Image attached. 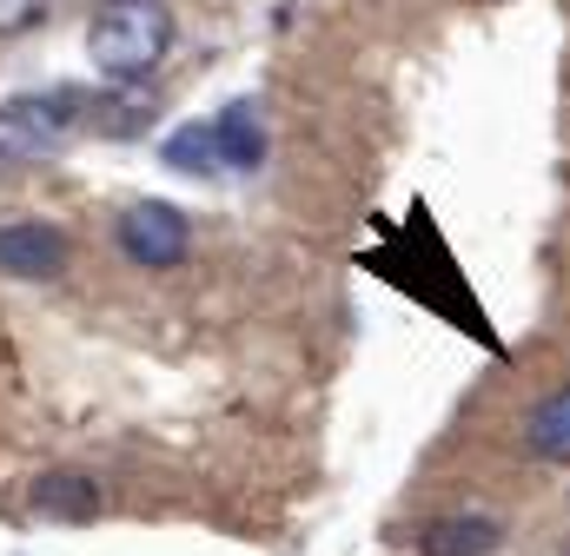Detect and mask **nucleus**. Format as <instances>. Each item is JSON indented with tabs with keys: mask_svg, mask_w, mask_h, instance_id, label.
I'll use <instances>...</instances> for the list:
<instances>
[{
	"mask_svg": "<svg viewBox=\"0 0 570 556\" xmlns=\"http://www.w3.org/2000/svg\"><path fill=\"white\" fill-rule=\"evenodd\" d=\"M173 47V7L166 0H107L87 27V60L114 87H140Z\"/></svg>",
	"mask_w": 570,
	"mask_h": 556,
	"instance_id": "obj_1",
	"label": "nucleus"
},
{
	"mask_svg": "<svg viewBox=\"0 0 570 556\" xmlns=\"http://www.w3.org/2000/svg\"><path fill=\"white\" fill-rule=\"evenodd\" d=\"M73 133V100L67 93H20L0 100V159H47Z\"/></svg>",
	"mask_w": 570,
	"mask_h": 556,
	"instance_id": "obj_2",
	"label": "nucleus"
},
{
	"mask_svg": "<svg viewBox=\"0 0 570 556\" xmlns=\"http://www.w3.org/2000/svg\"><path fill=\"white\" fill-rule=\"evenodd\" d=\"M114 239H120V252H127L134 266H146V272L179 266V259H186V246H193L186 212H179V206H159V199L127 206V212H120V226H114Z\"/></svg>",
	"mask_w": 570,
	"mask_h": 556,
	"instance_id": "obj_3",
	"label": "nucleus"
},
{
	"mask_svg": "<svg viewBox=\"0 0 570 556\" xmlns=\"http://www.w3.org/2000/svg\"><path fill=\"white\" fill-rule=\"evenodd\" d=\"M0 272L7 278H60L67 272V232L47 219H7L0 226Z\"/></svg>",
	"mask_w": 570,
	"mask_h": 556,
	"instance_id": "obj_4",
	"label": "nucleus"
},
{
	"mask_svg": "<svg viewBox=\"0 0 570 556\" xmlns=\"http://www.w3.org/2000/svg\"><path fill=\"white\" fill-rule=\"evenodd\" d=\"M33 517H47V524H94L100 517V484L80 477V470H47L33 484Z\"/></svg>",
	"mask_w": 570,
	"mask_h": 556,
	"instance_id": "obj_5",
	"label": "nucleus"
},
{
	"mask_svg": "<svg viewBox=\"0 0 570 556\" xmlns=\"http://www.w3.org/2000/svg\"><path fill=\"white\" fill-rule=\"evenodd\" d=\"M498 517H478V510H464V517H438L425 524V537H419V556H491L498 550Z\"/></svg>",
	"mask_w": 570,
	"mask_h": 556,
	"instance_id": "obj_6",
	"label": "nucleus"
},
{
	"mask_svg": "<svg viewBox=\"0 0 570 556\" xmlns=\"http://www.w3.org/2000/svg\"><path fill=\"white\" fill-rule=\"evenodd\" d=\"M213 133H219V159H226V172H253V166L266 159V127H259L253 100L213 113Z\"/></svg>",
	"mask_w": 570,
	"mask_h": 556,
	"instance_id": "obj_7",
	"label": "nucleus"
},
{
	"mask_svg": "<svg viewBox=\"0 0 570 556\" xmlns=\"http://www.w3.org/2000/svg\"><path fill=\"white\" fill-rule=\"evenodd\" d=\"M524 444H531V457H544V464H570V385L551 391L538 411L524 417Z\"/></svg>",
	"mask_w": 570,
	"mask_h": 556,
	"instance_id": "obj_8",
	"label": "nucleus"
},
{
	"mask_svg": "<svg viewBox=\"0 0 570 556\" xmlns=\"http://www.w3.org/2000/svg\"><path fill=\"white\" fill-rule=\"evenodd\" d=\"M166 166H179V172H226V159H219V133H213V120H193V127H179V133H166Z\"/></svg>",
	"mask_w": 570,
	"mask_h": 556,
	"instance_id": "obj_9",
	"label": "nucleus"
},
{
	"mask_svg": "<svg viewBox=\"0 0 570 556\" xmlns=\"http://www.w3.org/2000/svg\"><path fill=\"white\" fill-rule=\"evenodd\" d=\"M47 13V0H0V33H27Z\"/></svg>",
	"mask_w": 570,
	"mask_h": 556,
	"instance_id": "obj_10",
	"label": "nucleus"
}]
</instances>
